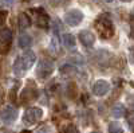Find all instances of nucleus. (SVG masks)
I'll use <instances>...</instances> for the list:
<instances>
[{
  "label": "nucleus",
  "instance_id": "nucleus-12",
  "mask_svg": "<svg viewBox=\"0 0 134 133\" xmlns=\"http://www.w3.org/2000/svg\"><path fill=\"white\" fill-rule=\"evenodd\" d=\"M26 70H27V69H26V66H24L23 61H21V58H20V57L16 58L15 62H14V73H15V75H18V77L24 75Z\"/></svg>",
  "mask_w": 134,
  "mask_h": 133
},
{
  "label": "nucleus",
  "instance_id": "nucleus-21",
  "mask_svg": "<svg viewBox=\"0 0 134 133\" xmlns=\"http://www.w3.org/2000/svg\"><path fill=\"white\" fill-rule=\"evenodd\" d=\"M36 133H52V132H51V128H50V126L44 125V126L39 128V129L36 130Z\"/></svg>",
  "mask_w": 134,
  "mask_h": 133
},
{
  "label": "nucleus",
  "instance_id": "nucleus-6",
  "mask_svg": "<svg viewBox=\"0 0 134 133\" xmlns=\"http://www.w3.org/2000/svg\"><path fill=\"white\" fill-rule=\"evenodd\" d=\"M54 70V63L51 61H47V59H43L39 62V66H38V69H36V74L39 78L44 79V78H47L48 75H51Z\"/></svg>",
  "mask_w": 134,
  "mask_h": 133
},
{
  "label": "nucleus",
  "instance_id": "nucleus-32",
  "mask_svg": "<svg viewBox=\"0 0 134 133\" xmlns=\"http://www.w3.org/2000/svg\"><path fill=\"white\" fill-rule=\"evenodd\" d=\"M23 133H30V132H23Z\"/></svg>",
  "mask_w": 134,
  "mask_h": 133
},
{
  "label": "nucleus",
  "instance_id": "nucleus-28",
  "mask_svg": "<svg viewBox=\"0 0 134 133\" xmlns=\"http://www.w3.org/2000/svg\"><path fill=\"white\" fill-rule=\"evenodd\" d=\"M91 133H100V132H98V130H94V132H91Z\"/></svg>",
  "mask_w": 134,
  "mask_h": 133
},
{
  "label": "nucleus",
  "instance_id": "nucleus-16",
  "mask_svg": "<svg viewBox=\"0 0 134 133\" xmlns=\"http://www.w3.org/2000/svg\"><path fill=\"white\" fill-rule=\"evenodd\" d=\"M62 42L67 49H74L75 47V38L71 34H64L62 36Z\"/></svg>",
  "mask_w": 134,
  "mask_h": 133
},
{
  "label": "nucleus",
  "instance_id": "nucleus-26",
  "mask_svg": "<svg viewBox=\"0 0 134 133\" xmlns=\"http://www.w3.org/2000/svg\"><path fill=\"white\" fill-rule=\"evenodd\" d=\"M121 2H124V3H129V2H131V0H121Z\"/></svg>",
  "mask_w": 134,
  "mask_h": 133
},
{
  "label": "nucleus",
  "instance_id": "nucleus-30",
  "mask_svg": "<svg viewBox=\"0 0 134 133\" xmlns=\"http://www.w3.org/2000/svg\"><path fill=\"white\" fill-rule=\"evenodd\" d=\"M2 133H8V132H5V130H4V132H2Z\"/></svg>",
  "mask_w": 134,
  "mask_h": 133
},
{
  "label": "nucleus",
  "instance_id": "nucleus-20",
  "mask_svg": "<svg viewBox=\"0 0 134 133\" xmlns=\"http://www.w3.org/2000/svg\"><path fill=\"white\" fill-rule=\"evenodd\" d=\"M64 133H79V130H78L76 126H74V125H69V126H66Z\"/></svg>",
  "mask_w": 134,
  "mask_h": 133
},
{
  "label": "nucleus",
  "instance_id": "nucleus-24",
  "mask_svg": "<svg viewBox=\"0 0 134 133\" xmlns=\"http://www.w3.org/2000/svg\"><path fill=\"white\" fill-rule=\"evenodd\" d=\"M129 123H130V124H131V125L134 126V116H131V117H130V120H129Z\"/></svg>",
  "mask_w": 134,
  "mask_h": 133
},
{
  "label": "nucleus",
  "instance_id": "nucleus-10",
  "mask_svg": "<svg viewBox=\"0 0 134 133\" xmlns=\"http://www.w3.org/2000/svg\"><path fill=\"white\" fill-rule=\"evenodd\" d=\"M79 40L82 42L83 46L86 47H93L94 42H95V36L91 31H82L79 34Z\"/></svg>",
  "mask_w": 134,
  "mask_h": 133
},
{
  "label": "nucleus",
  "instance_id": "nucleus-8",
  "mask_svg": "<svg viewBox=\"0 0 134 133\" xmlns=\"http://www.w3.org/2000/svg\"><path fill=\"white\" fill-rule=\"evenodd\" d=\"M110 92V83L106 79H98L93 85V94L97 97H102L106 95Z\"/></svg>",
  "mask_w": 134,
  "mask_h": 133
},
{
  "label": "nucleus",
  "instance_id": "nucleus-23",
  "mask_svg": "<svg viewBox=\"0 0 134 133\" xmlns=\"http://www.w3.org/2000/svg\"><path fill=\"white\" fill-rule=\"evenodd\" d=\"M66 2H67V0H50V3H51L52 6H55V7L62 6V4H64Z\"/></svg>",
  "mask_w": 134,
  "mask_h": 133
},
{
  "label": "nucleus",
  "instance_id": "nucleus-11",
  "mask_svg": "<svg viewBox=\"0 0 134 133\" xmlns=\"http://www.w3.org/2000/svg\"><path fill=\"white\" fill-rule=\"evenodd\" d=\"M20 58H21V61H23V63H24V66H26V69L28 70V69H31L32 66H34V63H35L36 55L34 54L32 51H26Z\"/></svg>",
  "mask_w": 134,
  "mask_h": 133
},
{
  "label": "nucleus",
  "instance_id": "nucleus-29",
  "mask_svg": "<svg viewBox=\"0 0 134 133\" xmlns=\"http://www.w3.org/2000/svg\"><path fill=\"white\" fill-rule=\"evenodd\" d=\"M131 106H133V109H134V101H133V102H131Z\"/></svg>",
  "mask_w": 134,
  "mask_h": 133
},
{
  "label": "nucleus",
  "instance_id": "nucleus-17",
  "mask_svg": "<svg viewBox=\"0 0 134 133\" xmlns=\"http://www.w3.org/2000/svg\"><path fill=\"white\" fill-rule=\"evenodd\" d=\"M60 73L64 74V75H71V74H75L76 73V69L72 65H63L62 67H60Z\"/></svg>",
  "mask_w": 134,
  "mask_h": 133
},
{
  "label": "nucleus",
  "instance_id": "nucleus-1",
  "mask_svg": "<svg viewBox=\"0 0 134 133\" xmlns=\"http://www.w3.org/2000/svg\"><path fill=\"white\" fill-rule=\"evenodd\" d=\"M94 27L98 31V34L100 35V38H103V39H109L114 35L113 22H111V19L107 14L99 15L97 18V20L94 22Z\"/></svg>",
  "mask_w": 134,
  "mask_h": 133
},
{
  "label": "nucleus",
  "instance_id": "nucleus-22",
  "mask_svg": "<svg viewBox=\"0 0 134 133\" xmlns=\"http://www.w3.org/2000/svg\"><path fill=\"white\" fill-rule=\"evenodd\" d=\"M5 18H7V12H5V11H0V27L4 24Z\"/></svg>",
  "mask_w": 134,
  "mask_h": 133
},
{
  "label": "nucleus",
  "instance_id": "nucleus-27",
  "mask_svg": "<svg viewBox=\"0 0 134 133\" xmlns=\"http://www.w3.org/2000/svg\"><path fill=\"white\" fill-rule=\"evenodd\" d=\"M103 2H106V3H111L113 0H103Z\"/></svg>",
  "mask_w": 134,
  "mask_h": 133
},
{
  "label": "nucleus",
  "instance_id": "nucleus-9",
  "mask_svg": "<svg viewBox=\"0 0 134 133\" xmlns=\"http://www.w3.org/2000/svg\"><path fill=\"white\" fill-rule=\"evenodd\" d=\"M38 97V90L34 85H28L26 89H23V92L20 94V102L21 104H28L34 101Z\"/></svg>",
  "mask_w": 134,
  "mask_h": 133
},
{
  "label": "nucleus",
  "instance_id": "nucleus-18",
  "mask_svg": "<svg viewBox=\"0 0 134 133\" xmlns=\"http://www.w3.org/2000/svg\"><path fill=\"white\" fill-rule=\"evenodd\" d=\"M109 133H124V128L119 123H111L109 125Z\"/></svg>",
  "mask_w": 134,
  "mask_h": 133
},
{
  "label": "nucleus",
  "instance_id": "nucleus-25",
  "mask_svg": "<svg viewBox=\"0 0 134 133\" xmlns=\"http://www.w3.org/2000/svg\"><path fill=\"white\" fill-rule=\"evenodd\" d=\"M4 2H5L7 4H12V3L15 2V0H4Z\"/></svg>",
  "mask_w": 134,
  "mask_h": 133
},
{
  "label": "nucleus",
  "instance_id": "nucleus-3",
  "mask_svg": "<svg viewBox=\"0 0 134 133\" xmlns=\"http://www.w3.org/2000/svg\"><path fill=\"white\" fill-rule=\"evenodd\" d=\"M64 22L71 27H76L82 23L83 20V14L81 12L79 9H70L64 14Z\"/></svg>",
  "mask_w": 134,
  "mask_h": 133
},
{
  "label": "nucleus",
  "instance_id": "nucleus-7",
  "mask_svg": "<svg viewBox=\"0 0 134 133\" xmlns=\"http://www.w3.org/2000/svg\"><path fill=\"white\" fill-rule=\"evenodd\" d=\"M31 12L35 15V20H36V26L38 27H42V28H47L48 27V23H50V19H48V15L46 14V11L42 9V8H34L31 9Z\"/></svg>",
  "mask_w": 134,
  "mask_h": 133
},
{
  "label": "nucleus",
  "instance_id": "nucleus-31",
  "mask_svg": "<svg viewBox=\"0 0 134 133\" xmlns=\"http://www.w3.org/2000/svg\"><path fill=\"white\" fill-rule=\"evenodd\" d=\"M0 6H2V0H0Z\"/></svg>",
  "mask_w": 134,
  "mask_h": 133
},
{
  "label": "nucleus",
  "instance_id": "nucleus-2",
  "mask_svg": "<svg viewBox=\"0 0 134 133\" xmlns=\"http://www.w3.org/2000/svg\"><path fill=\"white\" fill-rule=\"evenodd\" d=\"M42 117H43V110L40 108H28L23 114V121L27 125H34Z\"/></svg>",
  "mask_w": 134,
  "mask_h": 133
},
{
  "label": "nucleus",
  "instance_id": "nucleus-14",
  "mask_svg": "<svg viewBox=\"0 0 134 133\" xmlns=\"http://www.w3.org/2000/svg\"><path fill=\"white\" fill-rule=\"evenodd\" d=\"M111 116H113L114 118H121L125 116V106L122 104H117L113 106V109H111Z\"/></svg>",
  "mask_w": 134,
  "mask_h": 133
},
{
  "label": "nucleus",
  "instance_id": "nucleus-19",
  "mask_svg": "<svg viewBox=\"0 0 134 133\" xmlns=\"http://www.w3.org/2000/svg\"><path fill=\"white\" fill-rule=\"evenodd\" d=\"M50 49H51L54 52H57V51H58V39H57V36H55V35H54L52 40L50 42Z\"/></svg>",
  "mask_w": 134,
  "mask_h": 133
},
{
  "label": "nucleus",
  "instance_id": "nucleus-4",
  "mask_svg": "<svg viewBox=\"0 0 134 133\" xmlns=\"http://www.w3.org/2000/svg\"><path fill=\"white\" fill-rule=\"evenodd\" d=\"M12 43V32L9 28L0 30V52L7 54Z\"/></svg>",
  "mask_w": 134,
  "mask_h": 133
},
{
  "label": "nucleus",
  "instance_id": "nucleus-15",
  "mask_svg": "<svg viewBox=\"0 0 134 133\" xmlns=\"http://www.w3.org/2000/svg\"><path fill=\"white\" fill-rule=\"evenodd\" d=\"M18 43H19V47H20V49H27V47L31 46L32 39H31L30 35L23 34V35H20V36H19V42H18Z\"/></svg>",
  "mask_w": 134,
  "mask_h": 133
},
{
  "label": "nucleus",
  "instance_id": "nucleus-5",
  "mask_svg": "<svg viewBox=\"0 0 134 133\" xmlns=\"http://www.w3.org/2000/svg\"><path fill=\"white\" fill-rule=\"evenodd\" d=\"M16 117H18V110L11 105L4 106L2 109V112H0V118H2V121L5 124H12L16 120Z\"/></svg>",
  "mask_w": 134,
  "mask_h": 133
},
{
  "label": "nucleus",
  "instance_id": "nucleus-13",
  "mask_svg": "<svg viewBox=\"0 0 134 133\" xmlns=\"http://www.w3.org/2000/svg\"><path fill=\"white\" fill-rule=\"evenodd\" d=\"M18 24H19V27H20L21 30L28 28V27L31 26V19H30V16H28L27 14H24V12L19 14V18H18Z\"/></svg>",
  "mask_w": 134,
  "mask_h": 133
}]
</instances>
